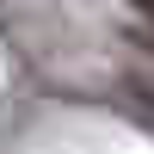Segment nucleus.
<instances>
[{
    "label": "nucleus",
    "mask_w": 154,
    "mask_h": 154,
    "mask_svg": "<svg viewBox=\"0 0 154 154\" xmlns=\"http://www.w3.org/2000/svg\"><path fill=\"white\" fill-rule=\"evenodd\" d=\"M130 6H136V12H142V19L154 25V0H130Z\"/></svg>",
    "instance_id": "obj_1"
}]
</instances>
